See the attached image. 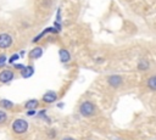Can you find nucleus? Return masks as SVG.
<instances>
[{"mask_svg": "<svg viewBox=\"0 0 156 140\" xmlns=\"http://www.w3.org/2000/svg\"><path fill=\"white\" fill-rule=\"evenodd\" d=\"M7 119V114L4 110H0V124H4Z\"/></svg>", "mask_w": 156, "mask_h": 140, "instance_id": "obj_15", "label": "nucleus"}, {"mask_svg": "<svg viewBox=\"0 0 156 140\" xmlns=\"http://www.w3.org/2000/svg\"><path fill=\"white\" fill-rule=\"evenodd\" d=\"M0 106L4 107V108H12L13 107V103L10 100H1L0 101Z\"/></svg>", "mask_w": 156, "mask_h": 140, "instance_id": "obj_14", "label": "nucleus"}, {"mask_svg": "<svg viewBox=\"0 0 156 140\" xmlns=\"http://www.w3.org/2000/svg\"><path fill=\"white\" fill-rule=\"evenodd\" d=\"M34 114H35V111H34V110H28V111H27V116H30V117H32V116H34Z\"/></svg>", "mask_w": 156, "mask_h": 140, "instance_id": "obj_19", "label": "nucleus"}, {"mask_svg": "<svg viewBox=\"0 0 156 140\" xmlns=\"http://www.w3.org/2000/svg\"><path fill=\"white\" fill-rule=\"evenodd\" d=\"M13 67H15L16 69H20V71H21V69H22L24 66H23L22 63H15V65H13Z\"/></svg>", "mask_w": 156, "mask_h": 140, "instance_id": "obj_18", "label": "nucleus"}, {"mask_svg": "<svg viewBox=\"0 0 156 140\" xmlns=\"http://www.w3.org/2000/svg\"><path fill=\"white\" fill-rule=\"evenodd\" d=\"M149 67H150V63H149V61L146 58L140 60L139 63H138V69H140V71H147Z\"/></svg>", "mask_w": 156, "mask_h": 140, "instance_id": "obj_11", "label": "nucleus"}, {"mask_svg": "<svg viewBox=\"0 0 156 140\" xmlns=\"http://www.w3.org/2000/svg\"><path fill=\"white\" fill-rule=\"evenodd\" d=\"M58 57H60V61H61V62L66 63V62H68V61L71 60V54H69L68 50L61 49V50L58 51Z\"/></svg>", "mask_w": 156, "mask_h": 140, "instance_id": "obj_6", "label": "nucleus"}, {"mask_svg": "<svg viewBox=\"0 0 156 140\" xmlns=\"http://www.w3.org/2000/svg\"><path fill=\"white\" fill-rule=\"evenodd\" d=\"M46 33H57V30H56L54 27H50V28H45V29H44V30H43L40 34H38V37H35V38L33 39V43H37V41H38L39 39H41V38H43V37H44Z\"/></svg>", "mask_w": 156, "mask_h": 140, "instance_id": "obj_10", "label": "nucleus"}, {"mask_svg": "<svg viewBox=\"0 0 156 140\" xmlns=\"http://www.w3.org/2000/svg\"><path fill=\"white\" fill-rule=\"evenodd\" d=\"M34 73V68L32 66H24L22 69H21V74L23 78H29L32 74Z\"/></svg>", "mask_w": 156, "mask_h": 140, "instance_id": "obj_9", "label": "nucleus"}, {"mask_svg": "<svg viewBox=\"0 0 156 140\" xmlns=\"http://www.w3.org/2000/svg\"><path fill=\"white\" fill-rule=\"evenodd\" d=\"M28 55H29V57H30L32 60H37V58H39V57L43 55V49L39 47V46H37V47H34L33 50H30Z\"/></svg>", "mask_w": 156, "mask_h": 140, "instance_id": "obj_8", "label": "nucleus"}, {"mask_svg": "<svg viewBox=\"0 0 156 140\" xmlns=\"http://www.w3.org/2000/svg\"><path fill=\"white\" fill-rule=\"evenodd\" d=\"M79 113L83 117H91L95 114V106L90 101H84L79 106Z\"/></svg>", "mask_w": 156, "mask_h": 140, "instance_id": "obj_1", "label": "nucleus"}, {"mask_svg": "<svg viewBox=\"0 0 156 140\" xmlns=\"http://www.w3.org/2000/svg\"><path fill=\"white\" fill-rule=\"evenodd\" d=\"M15 77V73L13 71H10V69H4L0 72V82L1 83H9Z\"/></svg>", "mask_w": 156, "mask_h": 140, "instance_id": "obj_4", "label": "nucleus"}, {"mask_svg": "<svg viewBox=\"0 0 156 140\" xmlns=\"http://www.w3.org/2000/svg\"><path fill=\"white\" fill-rule=\"evenodd\" d=\"M13 39L9 33H0V49H9L12 46Z\"/></svg>", "mask_w": 156, "mask_h": 140, "instance_id": "obj_3", "label": "nucleus"}, {"mask_svg": "<svg viewBox=\"0 0 156 140\" xmlns=\"http://www.w3.org/2000/svg\"><path fill=\"white\" fill-rule=\"evenodd\" d=\"M38 103H39V101H38V100H35V99H33V100L27 101L24 106H26V108H27V110H34V108L38 106Z\"/></svg>", "mask_w": 156, "mask_h": 140, "instance_id": "obj_12", "label": "nucleus"}, {"mask_svg": "<svg viewBox=\"0 0 156 140\" xmlns=\"http://www.w3.org/2000/svg\"><path fill=\"white\" fill-rule=\"evenodd\" d=\"M5 62H6V56L5 55H1L0 56V67L5 66Z\"/></svg>", "mask_w": 156, "mask_h": 140, "instance_id": "obj_17", "label": "nucleus"}, {"mask_svg": "<svg viewBox=\"0 0 156 140\" xmlns=\"http://www.w3.org/2000/svg\"><path fill=\"white\" fill-rule=\"evenodd\" d=\"M27 129H28V122L27 121H24L22 118H17V119L13 121V123H12V130H13V133H16V134H23V133L27 131Z\"/></svg>", "mask_w": 156, "mask_h": 140, "instance_id": "obj_2", "label": "nucleus"}, {"mask_svg": "<svg viewBox=\"0 0 156 140\" xmlns=\"http://www.w3.org/2000/svg\"><path fill=\"white\" fill-rule=\"evenodd\" d=\"M62 140H74V139H73V138H71V136H65Z\"/></svg>", "mask_w": 156, "mask_h": 140, "instance_id": "obj_20", "label": "nucleus"}, {"mask_svg": "<svg viewBox=\"0 0 156 140\" xmlns=\"http://www.w3.org/2000/svg\"><path fill=\"white\" fill-rule=\"evenodd\" d=\"M146 85L149 86V89H150V90H152V91H154V90H156V78H155L154 75H152V77H150V78H149V80L146 82Z\"/></svg>", "mask_w": 156, "mask_h": 140, "instance_id": "obj_13", "label": "nucleus"}, {"mask_svg": "<svg viewBox=\"0 0 156 140\" xmlns=\"http://www.w3.org/2000/svg\"><path fill=\"white\" fill-rule=\"evenodd\" d=\"M122 82H123L122 77H121V75H117V74H112V75H110V77L107 78V83H108L112 88H118V86H121Z\"/></svg>", "mask_w": 156, "mask_h": 140, "instance_id": "obj_5", "label": "nucleus"}, {"mask_svg": "<svg viewBox=\"0 0 156 140\" xmlns=\"http://www.w3.org/2000/svg\"><path fill=\"white\" fill-rule=\"evenodd\" d=\"M56 99H57V95H56L55 91H48V93L44 94V96H43V101L46 102V103H51V102L56 101Z\"/></svg>", "mask_w": 156, "mask_h": 140, "instance_id": "obj_7", "label": "nucleus"}, {"mask_svg": "<svg viewBox=\"0 0 156 140\" xmlns=\"http://www.w3.org/2000/svg\"><path fill=\"white\" fill-rule=\"evenodd\" d=\"M18 57H20V54H13V55L7 60V62H9V63H13Z\"/></svg>", "mask_w": 156, "mask_h": 140, "instance_id": "obj_16", "label": "nucleus"}]
</instances>
